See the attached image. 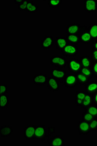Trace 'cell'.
Here are the masks:
<instances>
[{
  "label": "cell",
  "instance_id": "1",
  "mask_svg": "<svg viewBox=\"0 0 97 146\" xmlns=\"http://www.w3.org/2000/svg\"><path fill=\"white\" fill-rule=\"evenodd\" d=\"M67 60L65 56L60 55L50 56V64L55 68L64 69L67 67Z\"/></svg>",
  "mask_w": 97,
  "mask_h": 146
},
{
  "label": "cell",
  "instance_id": "2",
  "mask_svg": "<svg viewBox=\"0 0 97 146\" xmlns=\"http://www.w3.org/2000/svg\"><path fill=\"white\" fill-rule=\"evenodd\" d=\"M79 36L80 43H84L85 45L90 46L94 41L90 33L89 32L88 27L86 25L81 26Z\"/></svg>",
  "mask_w": 97,
  "mask_h": 146
},
{
  "label": "cell",
  "instance_id": "3",
  "mask_svg": "<svg viewBox=\"0 0 97 146\" xmlns=\"http://www.w3.org/2000/svg\"><path fill=\"white\" fill-rule=\"evenodd\" d=\"M82 68V66L79 58H72L67 61V69L70 73L76 74L79 73Z\"/></svg>",
  "mask_w": 97,
  "mask_h": 146
},
{
  "label": "cell",
  "instance_id": "4",
  "mask_svg": "<svg viewBox=\"0 0 97 146\" xmlns=\"http://www.w3.org/2000/svg\"><path fill=\"white\" fill-rule=\"evenodd\" d=\"M62 56L65 58H75L79 54V48L77 45L68 43L62 51Z\"/></svg>",
  "mask_w": 97,
  "mask_h": 146
},
{
  "label": "cell",
  "instance_id": "5",
  "mask_svg": "<svg viewBox=\"0 0 97 146\" xmlns=\"http://www.w3.org/2000/svg\"><path fill=\"white\" fill-rule=\"evenodd\" d=\"M63 84L66 88L70 89H74L79 85L75 74L72 73L67 74L64 78Z\"/></svg>",
  "mask_w": 97,
  "mask_h": 146
},
{
  "label": "cell",
  "instance_id": "6",
  "mask_svg": "<svg viewBox=\"0 0 97 146\" xmlns=\"http://www.w3.org/2000/svg\"><path fill=\"white\" fill-rule=\"evenodd\" d=\"M66 75L67 71L62 68H53L50 71V76L56 79L60 83H63L64 78Z\"/></svg>",
  "mask_w": 97,
  "mask_h": 146
},
{
  "label": "cell",
  "instance_id": "7",
  "mask_svg": "<svg viewBox=\"0 0 97 146\" xmlns=\"http://www.w3.org/2000/svg\"><path fill=\"white\" fill-rule=\"evenodd\" d=\"M48 136L47 134V129L44 125H37L35 131V140L42 141L47 138Z\"/></svg>",
  "mask_w": 97,
  "mask_h": 146
},
{
  "label": "cell",
  "instance_id": "8",
  "mask_svg": "<svg viewBox=\"0 0 97 146\" xmlns=\"http://www.w3.org/2000/svg\"><path fill=\"white\" fill-rule=\"evenodd\" d=\"M54 45V40L52 36L44 35L41 42V48L43 50H50Z\"/></svg>",
  "mask_w": 97,
  "mask_h": 146
},
{
  "label": "cell",
  "instance_id": "9",
  "mask_svg": "<svg viewBox=\"0 0 97 146\" xmlns=\"http://www.w3.org/2000/svg\"><path fill=\"white\" fill-rule=\"evenodd\" d=\"M77 130L79 135L82 136L87 135L91 133L89 123L82 119L78 121Z\"/></svg>",
  "mask_w": 97,
  "mask_h": 146
},
{
  "label": "cell",
  "instance_id": "10",
  "mask_svg": "<svg viewBox=\"0 0 97 146\" xmlns=\"http://www.w3.org/2000/svg\"><path fill=\"white\" fill-rule=\"evenodd\" d=\"M36 125H28L24 129L23 135L26 140H35V131Z\"/></svg>",
  "mask_w": 97,
  "mask_h": 146
},
{
  "label": "cell",
  "instance_id": "11",
  "mask_svg": "<svg viewBox=\"0 0 97 146\" xmlns=\"http://www.w3.org/2000/svg\"><path fill=\"white\" fill-rule=\"evenodd\" d=\"M47 74L40 73L34 76L32 81L35 86H45L47 83Z\"/></svg>",
  "mask_w": 97,
  "mask_h": 146
},
{
  "label": "cell",
  "instance_id": "12",
  "mask_svg": "<svg viewBox=\"0 0 97 146\" xmlns=\"http://www.w3.org/2000/svg\"><path fill=\"white\" fill-rule=\"evenodd\" d=\"M47 144L51 146H64L65 145V141L64 138L60 135L48 136Z\"/></svg>",
  "mask_w": 97,
  "mask_h": 146
},
{
  "label": "cell",
  "instance_id": "13",
  "mask_svg": "<svg viewBox=\"0 0 97 146\" xmlns=\"http://www.w3.org/2000/svg\"><path fill=\"white\" fill-rule=\"evenodd\" d=\"M68 43L67 39L64 36H59L54 39V46L56 49L59 51L62 52Z\"/></svg>",
  "mask_w": 97,
  "mask_h": 146
},
{
  "label": "cell",
  "instance_id": "14",
  "mask_svg": "<svg viewBox=\"0 0 97 146\" xmlns=\"http://www.w3.org/2000/svg\"><path fill=\"white\" fill-rule=\"evenodd\" d=\"M81 25L78 23H67L66 27L67 35H79Z\"/></svg>",
  "mask_w": 97,
  "mask_h": 146
},
{
  "label": "cell",
  "instance_id": "15",
  "mask_svg": "<svg viewBox=\"0 0 97 146\" xmlns=\"http://www.w3.org/2000/svg\"><path fill=\"white\" fill-rule=\"evenodd\" d=\"M47 89L50 92L59 91L60 89V82L55 78L51 76L48 77L47 78Z\"/></svg>",
  "mask_w": 97,
  "mask_h": 146
},
{
  "label": "cell",
  "instance_id": "16",
  "mask_svg": "<svg viewBox=\"0 0 97 146\" xmlns=\"http://www.w3.org/2000/svg\"><path fill=\"white\" fill-rule=\"evenodd\" d=\"M84 10L88 13L97 11V0H85L84 1Z\"/></svg>",
  "mask_w": 97,
  "mask_h": 146
},
{
  "label": "cell",
  "instance_id": "17",
  "mask_svg": "<svg viewBox=\"0 0 97 146\" xmlns=\"http://www.w3.org/2000/svg\"><path fill=\"white\" fill-rule=\"evenodd\" d=\"M86 92L84 90H78L74 94V104L77 107H81L84 98H85Z\"/></svg>",
  "mask_w": 97,
  "mask_h": 146
},
{
  "label": "cell",
  "instance_id": "18",
  "mask_svg": "<svg viewBox=\"0 0 97 146\" xmlns=\"http://www.w3.org/2000/svg\"><path fill=\"white\" fill-rule=\"evenodd\" d=\"M12 126L9 125H5L1 127L0 135L1 137H7L12 135L13 133Z\"/></svg>",
  "mask_w": 97,
  "mask_h": 146
},
{
  "label": "cell",
  "instance_id": "19",
  "mask_svg": "<svg viewBox=\"0 0 97 146\" xmlns=\"http://www.w3.org/2000/svg\"><path fill=\"white\" fill-rule=\"evenodd\" d=\"M84 86V91L87 94L92 95L97 92V81L89 82Z\"/></svg>",
  "mask_w": 97,
  "mask_h": 146
},
{
  "label": "cell",
  "instance_id": "20",
  "mask_svg": "<svg viewBox=\"0 0 97 146\" xmlns=\"http://www.w3.org/2000/svg\"><path fill=\"white\" fill-rule=\"evenodd\" d=\"M80 60L82 67L91 68L93 62L90 56L88 55H84L80 58Z\"/></svg>",
  "mask_w": 97,
  "mask_h": 146
},
{
  "label": "cell",
  "instance_id": "21",
  "mask_svg": "<svg viewBox=\"0 0 97 146\" xmlns=\"http://www.w3.org/2000/svg\"><path fill=\"white\" fill-rule=\"evenodd\" d=\"M76 76L77 78V81L79 85L80 86H85L90 82V80L88 78L82 74V73H78L76 74Z\"/></svg>",
  "mask_w": 97,
  "mask_h": 146
},
{
  "label": "cell",
  "instance_id": "22",
  "mask_svg": "<svg viewBox=\"0 0 97 146\" xmlns=\"http://www.w3.org/2000/svg\"><path fill=\"white\" fill-rule=\"evenodd\" d=\"M9 104V100L8 94L0 95V108L1 109H7Z\"/></svg>",
  "mask_w": 97,
  "mask_h": 146
},
{
  "label": "cell",
  "instance_id": "23",
  "mask_svg": "<svg viewBox=\"0 0 97 146\" xmlns=\"http://www.w3.org/2000/svg\"><path fill=\"white\" fill-rule=\"evenodd\" d=\"M92 105H93V101H92V96L90 94L86 93L85 98H84V101H83L81 107L83 109L85 110V109L92 106Z\"/></svg>",
  "mask_w": 97,
  "mask_h": 146
},
{
  "label": "cell",
  "instance_id": "24",
  "mask_svg": "<svg viewBox=\"0 0 97 146\" xmlns=\"http://www.w3.org/2000/svg\"><path fill=\"white\" fill-rule=\"evenodd\" d=\"M88 30L94 40H97V23H91L89 25Z\"/></svg>",
  "mask_w": 97,
  "mask_h": 146
},
{
  "label": "cell",
  "instance_id": "25",
  "mask_svg": "<svg viewBox=\"0 0 97 146\" xmlns=\"http://www.w3.org/2000/svg\"><path fill=\"white\" fill-rule=\"evenodd\" d=\"M66 38L69 43L72 44L74 45H77L80 43V40L79 35H67L66 36Z\"/></svg>",
  "mask_w": 97,
  "mask_h": 146
},
{
  "label": "cell",
  "instance_id": "26",
  "mask_svg": "<svg viewBox=\"0 0 97 146\" xmlns=\"http://www.w3.org/2000/svg\"><path fill=\"white\" fill-rule=\"evenodd\" d=\"M39 5L34 3L32 1L28 5L26 12L30 13H35L39 11Z\"/></svg>",
  "mask_w": 97,
  "mask_h": 146
},
{
  "label": "cell",
  "instance_id": "27",
  "mask_svg": "<svg viewBox=\"0 0 97 146\" xmlns=\"http://www.w3.org/2000/svg\"><path fill=\"white\" fill-rule=\"evenodd\" d=\"M47 5L50 9L58 8L63 3L62 0H48L47 1Z\"/></svg>",
  "mask_w": 97,
  "mask_h": 146
},
{
  "label": "cell",
  "instance_id": "28",
  "mask_svg": "<svg viewBox=\"0 0 97 146\" xmlns=\"http://www.w3.org/2000/svg\"><path fill=\"white\" fill-rule=\"evenodd\" d=\"M80 73H82L83 75L87 76V78H88L89 79H91L94 78V75L91 68H85V67H82V68L80 69Z\"/></svg>",
  "mask_w": 97,
  "mask_h": 146
},
{
  "label": "cell",
  "instance_id": "29",
  "mask_svg": "<svg viewBox=\"0 0 97 146\" xmlns=\"http://www.w3.org/2000/svg\"><path fill=\"white\" fill-rule=\"evenodd\" d=\"M85 111H87L88 113H90L94 116V118H97V106L92 105V106L89 107L88 108L85 109Z\"/></svg>",
  "mask_w": 97,
  "mask_h": 146
},
{
  "label": "cell",
  "instance_id": "30",
  "mask_svg": "<svg viewBox=\"0 0 97 146\" xmlns=\"http://www.w3.org/2000/svg\"><path fill=\"white\" fill-rule=\"evenodd\" d=\"M94 118H95L94 116L87 111H84L82 115V119L85 122H87L88 123H89Z\"/></svg>",
  "mask_w": 97,
  "mask_h": 146
},
{
  "label": "cell",
  "instance_id": "31",
  "mask_svg": "<svg viewBox=\"0 0 97 146\" xmlns=\"http://www.w3.org/2000/svg\"><path fill=\"white\" fill-rule=\"evenodd\" d=\"M32 1L31 0H27V1H24L23 3H21L20 5H19L18 6V8L20 11H25L26 12L27 7L29 5V4L31 3Z\"/></svg>",
  "mask_w": 97,
  "mask_h": 146
},
{
  "label": "cell",
  "instance_id": "32",
  "mask_svg": "<svg viewBox=\"0 0 97 146\" xmlns=\"http://www.w3.org/2000/svg\"><path fill=\"white\" fill-rule=\"evenodd\" d=\"M89 124L91 133L97 132V118H94L89 123Z\"/></svg>",
  "mask_w": 97,
  "mask_h": 146
},
{
  "label": "cell",
  "instance_id": "33",
  "mask_svg": "<svg viewBox=\"0 0 97 146\" xmlns=\"http://www.w3.org/2000/svg\"><path fill=\"white\" fill-rule=\"evenodd\" d=\"M8 94V86L6 84L1 85L0 86V95Z\"/></svg>",
  "mask_w": 97,
  "mask_h": 146
},
{
  "label": "cell",
  "instance_id": "34",
  "mask_svg": "<svg viewBox=\"0 0 97 146\" xmlns=\"http://www.w3.org/2000/svg\"><path fill=\"white\" fill-rule=\"evenodd\" d=\"M91 69L94 75V78H97V62H93Z\"/></svg>",
  "mask_w": 97,
  "mask_h": 146
},
{
  "label": "cell",
  "instance_id": "35",
  "mask_svg": "<svg viewBox=\"0 0 97 146\" xmlns=\"http://www.w3.org/2000/svg\"><path fill=\"white\" fill-rule=\"evenodd\" d=\"M90 57L92 62H97V50H92L90 52Z\"/></svg>",
  "mask_w": 97,
  "mask_h": 146
},
{
  "label": "cell",
  "instance_id": "36",
  "mask_svg": "<svg viewBox=\"0 0 97 146\" xmlns=\"http://www.w3.org/2000/svg\"><path fill=\"white\" fill-rule=\"evenodd\" d=\"M47 134L48 136H51L56 133V127H49L47 129Z\"/></svg>",
  "mask_w": 97,
  "mask_h": 146
},
{
  "label": "cell",
  "instance_id": "37",
  "mask_svg": "<svg viewBox=\"0 0 97 146\" xmlns=\"http://www.w3.org/2000/svg\"><path fill=\"white\" fill-rule=\"evenodd\" d=\"M91 96H92L93 105L97 106V92Z\"/></svg>",
  "mask_w": 97,
  "mask_h": 146
},
{
  "label": "cell",
  "instance_id": "38",
  "mask_svg": "<svg viewBox=\"0 0 97 146\" xmlns=\"http://www.w3.org/2000/svg\"><path fill=\"white\" fill-rule=\"evenodd\" d=\"M89 46L92 47V50H97V40H94Z\"/></svg>",
  "mask_w": 97,
  "mask_h": 146
},
{
  "label": "cell",
  "instance_id": "39",
  "mask_svg": "<svg viewBox=\"0 0 97 146\" xmlns=\"http://www.w3.org/2000/svg\"><path fill=\"white\" fill-rule=\"evenodd\" d=\"M25 0H14V2L15 3V4H17L18 5H20L21 3H23L24 2Z\"/></svg>",
  "mask_w": 97,
  "mask_h": 146
}]
</instances>
